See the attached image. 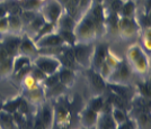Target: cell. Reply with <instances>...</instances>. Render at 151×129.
Listing matches in <instances>:
<instances>
[{
  "instance_id": "cell-37",
  "label": "cell",
  "mask_w": 151,
  "mask_h": 129,
  "mask_svg": "<svg viewBox=\"0 0 151 129\" xmlns=\"http://www.w3.org/2000/svg\"><path fill=\"white\" fill-rule=\"evenodd\" d=\"M20 100H22V96H20L19 98L14 99V100H10V101L6 102L5 105H2L1 107H0V109L4 111H7V112H9V113H14L15 111L18 110Z\"/></svg>"
},
{
  "instance_id": "cell-12",
  "label": "cell",
  "mask_w": 151,
  "mask_h": 129,
  "mask_svg": "<svg viewBox=\"0 0 151 129\" xmlns=\"http://www.w3.org/2000/svg\"><path fill=\"white\" fill-rule=\"evenodd\" d=\"M18 54L28 56V57H31L32 60H34L38 55L37 46L35 45V42L33 41L32 37H29L26 34H24L22 36V42H20V45H19Z\"/></svg>"
},
{
  "instance_id": "cell-55",
  "label": "cell",
  "mask_w": 151,
  "mask_h": 129,
  "mask_svg": "<svg viewBox=\"0 0 151 129\" xmlns=\"http://www.w3.org/2000/svg\"><path fill=\"white\" fill-rule=\"evenodd\" d=\"M16 1H18V2H22V1H23V0H16Z\"/></svg>"
},
{
  "instance_id": "cell-5",
  "label": "cell",
  "mask_w": 151,
  "mask_h": 129,
  "mask_svg": "<svg viewBox=\"0 0 151 129\" xmlns=\"http://www.w3.org/2000/svg\"><path fill=\"white\" fill-rule=\"evenodd\" d=\"M131 76H132V68L130 66L129 62H126L125 60H121L119 65L113 68V72L107 81L109 83L124 84L131 79Z\"/></svg>"
},
{
  "instance_id": "cell-45",
  "label": "cell",
  "mask_w": 151,
  "mask_h": 129,
  "mask_svg": "<svg viewBox=\"0 0 151 129\" xmlns=\"http://www.w3.org/2000/svg\"><path fill=\"white\" fill-rule=\"evenodd\" d=\"M31 75L35 79V80L37 81L40 84H42V82L44 81V79L46 78V74L41 70V68H36L35 65H33V68H32V71H31Z\"/></svg>"
},
{
  "instance_id": "cell-54",
  "label": "cell",
  "mask_w": 151,
  "mask_h": 129,
  "mask_svg": "<svg viewBox=\"0 0 151 129\" xmlns=\"http://www.w3.org/2000/svg\"><path fill=\"white\" fill-rule=\"evenodd\" d=\"M93 2H95V4H103V0H93Z\"/></svg>"
},
{
  "instance_id": "cell-50",
  "label": "cell",
  "mask_w": 151,
  "mask_h": 129,
  "mask_svg": "<svg viewBox=\"0 0 151 129\" xmlns=\"http://www.w3.org/2000/svg\"><path fill=\"white\" fill-rule=\"evenodd\" d=\"M8 57H10V56L8 55V53H7V51L5 49V47L2 46V44L0 43V63L2 61H5Z\"/></svg>"
},
{
  "instance_id": "cell-46",
  "label": "cell",
  "mask_w": 151,
  "mask_h": 129,
  "mask_svg": "<svg viewBox=\"0 0 151 129\" xmlns=\"http://www.w3.org/2000/svg\"><path fill=\"white\" fill-rule=\"evenodd\" d=\"M112 72H113V68H111L105 61L101 63V65L99 66V68H98V73L101 74V76H103L106 81L108 80V78L111 76Z\"/></svg>"
},
{
  "instance_id": "cell-21",
  "label": "cell",
  "mask_w": 151,
  "mask_h": 129,
  "mask_svg": "<svg viewBox=\"0 0 151 129\" xmlns=\"http://www.w3.org/2000/svg\"><path fill=\"white\" fill-rule=\"evenodd\" d=\"M77 20H76L71 15H69L65 10H63L61 16L59 17L57 21V29H69V31H75Z\"/></svg>"
},
{
  "instance_id": "cell-57",
  "label": "cell",
  "mask_w": 151,
  "mask_h": 129,
  "mask_svg": "<svg viewBox=\"0 0 151 129\" xmlns=\"http://www.w3.org/2000/svg\"><path fill=\"white\" fill-rule=\"evenodd\" d=\"M0 1H1V0H0Z\"/></svg>"
},
{
  "instance_id": "cell-39",
  "label": "cell",
  "mask_w": 151,
  "mask_h": 129,
  "mask_svg": "<svg viewBox=\"0 0 151 129\" xmlns=\"http://www.w3.org/2000/svg\"><path fill=\"white\" fill-rule=\"evenodd\" d=\"M121 60H122V58H120L119 56L115 55L111 49H108V52H107V54H106V57H105V62H106L111 68H116V66L119 65V63L121 62Z\"/></svg>"
},
{
  "instance_id": "cell-1",
  "label": "cell",
  "mask_w": 151,
  "mask_h": 129,
  "mask_svg": "<svg viewBox=\"0 0 151 129\" xmlns=\"http://www.w3.org/2000/svg\"><path fill=\"white\" fill-rule=\"evenodd\" d=\"M73 31L77 36V41L80 43H89L93 42L95 38H97L96 27L89 10H87L78 19Z\"/></svg>"
},
{
  "instance_id": "cell-7",
  "label": "cell",
  "mask_w": 151,
  "mask_h": 129,
  "mask_svg": "<svg viewBox=\"0 0 151 129\" xmlns=\"http://www.w3.org/2000/svg\"><path fill=\"white\" fill-rule=\"evenodd\" d=\"M88 10L90 12V15H91V18L94 20L97 37L104 36L105 33H106V28H105V9H104V6L101 4H95V2H93Z\"/></svg>"
},
{
  "instance_id": "cell-25",
  "label": "cell",
  "mask_w": 151,
  "mask_h": 129,
  "mask_svg": "<svg viewBox=\"0 0 151 129\" xmlns=\"http://www.w3.org/2000/svg\"><path fill=\"white\" fill-rule=\"evenodd\" d=\"M67 86L61 82H58L57 84L50 86V88H44V94L45 99L46 98H58L61 97L64 91H65Z\"/></svg>"
},
{
  "instance_id": "cell-9",
  "label": "cell",
  "mask_w": 151,
  "mask_h": 129,
  "mask_svg": "<svg viewBox=\"0 0 151 129\" xmlns=\"http://www.w3.org/2000/svg\"><path fill=\"white\" fill-rule=\"evenodd\" d=\"M87 79H88L90 90H91L94 96H99V94H103L105 92L107 81L98 73V71L89 68L87 70Z\"/></svg>"
},
{
  "instance_id": "cell-26",
  "label": "cell",
  "mask_w": 151,
  "mask_h": 129,
  "mask_svg": "<svg viewBox=\"0 0 151 129\" xmlns=\"http://www.w3.org/2000/svg\"><path fill=\"white\" fill-rule=\"evenodd\" d=\"M135 2L134 0H124L119 12L120 17H135Z\"/></svg>"
},
{
  "instance_id": "cell-23",
  "label": "cell",
  "mask_w": 151,
  "mask_h": 129,
  "mask_svg": "<svg viewBox=\"0 0 151 129\" xmlns=\"http://www.w3.org/2000/svg\"><path fill=\"white\" fill-rule=\"evenodd\" d=\"M7 18H8V33H12V34H18L23 31L24 28V24L22 21V19L18 15H10L8 14L7 15Z\"/></svg>"
},
{
  "instance_id": "cell-30",
  "label": "cell",
  "mask_w": 151,
  "mask_h": 129,
  "mask_svg": "<svg viewBox=\"0 0 151 129\" xmlns=\"http://www.w3.org/2000/svg\"><path fill=\"white\" fill-rule=\"evenodd\" d=\"M14 57H8L0 63V79H5L13 74Z\"/></svg>"
},
{
  "instance_id": "cell-3",
  "label": "cell",
  "mask_w": 151,
  "mask_h": 129,
  "mask_svg": "<svg viewBox=\"0 0 151 129\" xmlns=\"http://www.w3.org/2000/svg\"><path fill=\"white\" fill-rule=\"evenodd\" d=\"M72 47V52L75 55L76 62L79 66H82L85 68H89L91 66V57L94 53L95 45L93 42L89 43H76Z\"/></svg>"
},
{
  "instance_id": "cell-36",
  "label": "cell",
  "mask_w": 151,
  "mask_h": 129,
  "mask_svg": "<svg viewBox=\"0 0 151 129\" xmlns=\"http://www.w3.org/2000/svg\"><path fill=\"white\" fill-rule=\"evenodd\" d=\"M20 84L23 86L24 90H34V89H36V88H38V86H41L37 81L32 76L31 73L27 74L25 78L20 81Z\"/></svg>"
},
{
  "instance_id": "cell-18",
  "label": "cell",
  "mask_w": 151,
  "mask_h": 129,
  "mask_svg": "<svg viewBox=\"0 0 151 129\" xmlns=\"http://www.w3.org/2000/svg\"><path fill=\"white\" fill-rule=\"evenodd\" d=\"M98 117V112L90 109L89 107H86L80 113V123L85 128H94L96 126Z\"/></svg>"
},
{
  "instance_id": "cell-38",
  "label": "cell",
  "mask_w": 151,
  "mask_h": 129,
  "mask_svg": "<svg viewBox=\"0 0 151 129\" xmlns=\"http://www.w3.org/2000/svg\"><path fill=\"white\" fill-rule=\"evenodd\" d=\"M32 68H33V63H32V64H28V65H26V66H24V68H22L20 70H18L17 72H15V73L12 74L13 79L15 81H17V82H19V83H20V81L23 80V79L25 78L27 74L31 73Z\"/></svg>"
},
{
  "instance_id": "cell-31",
  "label": "cell",
  "mask_w": 151,
  "mask_h": 129,
  "mask_svg": "<svg viewBox=\"0 0 151 129\" xmlns=\"http://www.w3.org/2000/svg\"><path fill=\"white\" fill-rule=\"evenodd\" d=\"M32 60L31 57L26 55H22V54H18L14 57V64H13V73L17 72L18 70H20L22 68H24L28 64H32Z\"/></svg>"
},
{
  "instance_id": "cell-49",
  "label": "cell",
  "mask_w": 151,
  "mask_h": 129,
  "mask_svg": "<svg viewBox=\"0 0 151 129\" xmlns=\"http://www.w3.org/2000/svg\"><path fill=\"white\" fill-rule=\"evenodd\" d=\"M143 51H147L148 54H150L151 51V38H147V37H143Z\"/></svg>"
},
{
  "instance_id": "cell-29",
  "label": "cell",
  "mask_w": 151,
  "mask_h": 129,
  "mask_svg": "<svg viewBox=\"0 0 151 129\" xmlns=\"http://www.w3.org/2000/svg\"><path fill=\"white\" fill-rule=\"evenodd\" d=\"M0 127L1 128H16V125L14 121L13 113H9L7 111L0 109Z\"/></svg>"
},
{
  "instance_id": "cell-27",
  "label": "cell",
  "mask_w": 151,
  "mask_h": 129,
  "mask_svg": "<svg viewBox=\"0 0 151 129\" xmlns=\"http://www.w3.org/2000/svg\"><path fill=\"white\" fill-rule=\"evenodd\" d=\"M58 34L61 36L63 43L68 46H73L76 43H78L77 36H76L75 31H69V29H57Z\"/></svg>"
},
{
  "instance_id": "cell-44",
  "label": "cell",
  "mask_w": 151,
  "mask_h": 129,
  "mask_svg": "<svg viewBox=\"0 0 151 129\" xmlns=\"http://www.w3.org/2000/svg\"><path fill=\"white\" fill-rule=\"evenodd\" d=\"M93 4V0H79L78 2V19L88 10Z\"/></svg>"
},
{
  "instance_id": "cell-28",
  "label": "cell",
  "mask_w": 151,
  "mask_h": 129,
  "mask_svg": "<svg viewBox=\"0 0 151 129\" xmlns=\"http://www.w3.org/2000/svg\"><path fill=\"white\" fill-rule=\"evenodd\" d=\"M53 31H57V24L50 23V21H45L44 25L40 28V31L33 36V41L36 42L41 37H43L44 35H47V34H50V33H53Z\"/></svg>"
},
{
  "instance_id": "cell-16",
  "label": "cell",
  "mask_w": 151,
  "mask_h": 129,
  "mask_svg": "<svg viewBox=\"0 0 151 129\" xmlns=\"http://www.w3.org/2000/svg\"><path fill=\"white\" fill-rule=\"evenodd\" d=\"M35 45L37 46V48H42V47H53V46H60V45H65L63 43L61 36L58 34V31H53L47 35H44L37 39L35 42Z\"/></svg>"
},
{
  "instance_id": "cell-34",
  "label": "cell",
  "mask_w": 151,
  "mask_h": 129,
  "mask_svg": "<svg viewBox=\"0 0 151 129\" xmlns=\"http://www.w3.org/2000/svg\"><path fill=\"white\" fill-rule=\"evenodd\" d=\"M20 6L25 10H33L38 12L43 6V2L40 0H23L20 2Z\"/></svg>"
},
{
  "instance_id": "cell-47",
  "label": "cell",
  "mask_w": 151,
  "mask_h": 129,
  "mask_svg": "<svg viewBox=\"0 0 151 129\" xmlns=\"http://www.w3.org/2000/svg\"><path fill=\"white\" fill-rule=\"evenodd\" d=\"M138 126H137V123H135V120H132V119H130V118L127 117L124 123H122L120 126H117V128L119 129H133V128H137Z\"/></svg>"
},
{
  "instance_id": "cell-22",
  "label": "cell",
  "mask_w": 151,
  "mask_h": 129,
  "mask_svg": "<svg viewBox=\"0 0 151 129\" xmlns=\"http://www.w3.org/2000/svg\"><path fill=\"white\" fill-rule=\"evenodd\" d=\"M58 74H59L60 82L63 83L67 88L71 86V84L76 80V71L75 70H71V68L61 66V68H59V71H58Z\"/></svg>"
},
{
  "instance_id": "cell-24",
  "label": "cell",
  "mask_w": 151,
  "mask_h": 129,
  "mask_svg": "<svg viewBox=\"0 0 151 129\" xmlns=\"http://www.w3.org/2000/svg\"><path fill=\"white\" fill-rule=\"evenodd\" d=\"M119 15L105 12V28L111 34H119Z\"/></svg>"
},
{
  "instance_id": "cell-20",
  "label": "cell",
  "mask_w": 151,
  "mask_h": 129,
  "mask_svg": "<svg viewBox=\"0 0 151 129\" xmlns=\"http://www.w3.org/2000/svg\"><path fill=\"white\" fill-rule=\"evenodd\" d=\"M46 21L45 20V18L43 17V15L41 14V12L38 11L37 15L34 17V19L33 20H31L28 24L26 25V35H28L29 37H32L33 38V36L37 33L38 31H40V28L44 25V23Z\"/></svg>"
},
{
  "instance_id": "cell-2",
  "label": "cell",
  "mask_w": 151,
  "mask_h": 129,
  "mask_svg": "<svg viewBox=\"0 0 151 129\" xmlns=\"http://www.w3.org/2000/svg\"><path fill=\"white\" fill-rule=\"evenodd\" d=\"M127 62L133 71L145 74L149 71V55L139 45H132L127 49Z\"/></svg>"
},
{
  "instance_id": "cell-51",
  "label": "cell",
  "mask_w": 151,
  "mask_h": 129,
  "mask_svg": "<svg viewBox=\"0 0 151 129\" xmlns=\"http://www.w3.org/2000/svg\"><path fill=\"white\" fill-rule=\"evenodd\" d=\"M8 15V10H7V7L5 1H0V18L5 17Z\"/></svg>"
},
{
  "instance_id": "cell-42",
  "label": "cell",
  "mask_w": 151,
  "mask_h": 129,
  "mask_svg": "<svg viewBox=\"0 0 151 129\" xmlns=\"http://www.w3.org/2000/svg\"><path fill=\"white\" fill-rule=\"evenodd\" d=\"M58 82H60V79H59L58 72H55V73H53V74L46 75V78L44 79V81L42 82V86H43V88H50V86L57 84Z\"/></svg>"
},
{
  "instance_id": "cell-14",
  "label": "cell",
  "mask_w": 151,
  "mask_h": 129,
  "mask_svg": "<svg viewBox=\"0 0 151 129\" xmlns=\"http://www.w3.org/2000/svg\"><path fill=\"white\" fill-rule=\"evenodd\" d=\"M58 60L61 63V66H64V68H71V70H78L79 65L77 64L75 58V55H73V52H72V47L71 46H65V48L63 49L62 52L59 54V55L55 56Z\"/></svg>"
},
{
  "instance_id": "cell-32",
  "label": "cell",
  "mask_w": 151,
  "mask_h": 129,
  "mask_svg": "<svg viewBox=\"0 0 151 129\" xmlns=\"http://www.w3.org/2000/svg\"><path fill=\"white\" fill-rule=\"evenodd\" d=\"M65 46L67 45H60V46H53V47H42V48H37V53L38 55L57 56L65 48Z\"/></svg>"
},
{
  "instance_id": "cell-17",
  "label": "cell",
  "mask_w": 151,
  "mask_h": 129,
  "mask_svg": "<svg viewBox=\"0 0 151 129\" xmlns=\"http://www.w3.org/2000/svg\"><path fill=\"white\" fill-rule=\"evenodd\" d=\"M24 98L35 105H40L41 103H43L45 101V94H44V88L43 86H41L34 89V90H24L23 94Z\"/></svg>"
},
{
  "instance_id": "cell-53",
  "label": "cell",
  "mask_w": 151,
  "mask_h": 129,
  "mask_svg": "<svg viewBox=\"0 0 151 129\" xmlns=\"http://www.w3.org/2000/svg\"><path fill=\"white\" fill-rule=\"evenodd\" d=\"M58 1H59V2H60L62 6H64V5L67 4V1H68V0H58Z\"/></svg>"
},
{
  "instance_id": "cell-41",
  "label": "cell",
  "mask_w": 151,
  "mask_h": 129,
  "mask_svg": "<svg viewBox=\"0 0 151 129\" xmlns=\"http://www.w3.org/2000/svg\"><path fill=\"white\" fill-rule=\"evenodd\" d=\"M137 89H138V93L140 97L145 99L150 98V86L149 83H145V82H140L137 84Z\"/></svg>"
},
{
  "instance_id": "cell-56",
  "label": "cell",
  "mask_w": 151,
  "mask_h": 129,
  "mask_svg": "<svg viewBox=\"0 0 151 129\" xmlns=\"http://www.w3.org/2000/svg\"><path fill=\"white\" fill-rule=\"evenodd\" d=\"M40 1H42V2H45V1H46V0H40Z\"/></svg>"
},
{
  "instance_id": "cell-35",
  "label": "cell",
  "mask_w": 151,
  "mask_h": 129,
  "mask_svg": "<svg viewBox=\"0 0 151 129\" xmlns=\"http://www.w3.org/2000/svg\"><path fill=\"white\" fill-rule=\"evenodd\" d=\"M104 103H105V98L103 97V94H99V96H94V98L89 101L88 107L99 113L104 107Z\"/></svg>"
},
{
  "instance_id": "cell-40",
  "label": "cell",
  "mask_w": 151,
  "mask_h": 129,
  "mask_svg": "<svg viewBox=\"0 0 151 129\" xmlns=\"http://www.w3.org/2000/svg\"><path fill=\"white\" fill-rule=\"evenodd\" d=\"M137 21H138L140 28H142V29H149L150 28V12H145L141 16H139L138 18H137Z\"/></svg>"
},
{
  "instance_id": "cell-48",
  "label": "cell",
  "mask_w": 151,
  "mask_h": 129,
  "mask_svg": "<svg viewBox=\"0 0 151 129\" xmlns=\"http://www.w3.org/2000/svg\"><path fill=\"white\" fill-rule=\"evenodd\" d=\"M8 33V18L7 16L0 18V35Z\"/></svg>"
},
{
  "instance_id": "cell-10",
  "label": "cell",
  "mask_w": 151,
  "mask_h": 129,
  "mask_svg": "<svg viewBox=\"0 0 151 129\" xmlns=\"http://www.w3.org/2000/svg\"><path fill=\"white\" fill-rule=\"evenodd\" d=\"M20 42H22V36L18 34H12V33H6L1 35V39H0V43L2 44V46L5 47L10 57H15L16 55H18Z\"/></svg>"
},
{
  "instance_id": "cell-8",
  "label": "cell",
  "mask_w": 151,
  "mask_h": 129,
  "mask_svg": "<svg viewBox=\"0 0 151 129\" xmlns=\"http://www.w3.org/2000/svg\"><path fill=\"white\" fill-rule=\"evenodd\" d=\"M141 28L135 17H120L119 18V34L124 38H132Z\"/></svg>"
},
{
  "instance_id": "cell-43",
  "label": "cell",
  "mask_w": 151,
  "mask_h": 129,
  "mask_svg": "<svg viewBox=\"0 0 151 129\" xmlns=\"http://www.w3.org/2000/svg\"><path fill=\"white\" fill-rule=\"evenodd\" d=\"M37 15V11H33V10H25V9H23L22 12H20V15H19V17L22 19V21H23V24L24 26L28 24L31 20L34 19V17Z\"/></svg>"
},
{
  "instance_id": "cell-11",
  "label": "cell",
  "mask_w": 151,
  "mask_h": 129,
  "mask_svg": "<svg viewBox=\"0 0 151 129\" xmlns=\"http://www.w3.org/2000/svg\"><path fill=\"white\" fill-rule=\"evenodd\" d=\"M70 110L64 103L57 102L53 105V127H63L70 123Z\"/></svg>"
},
{
  "instance_id": "cell-13",
  "label": "cell",
  "mask_w": 151,
  "mask_h": 129,
  "mask_svg": "<svg viewBox=\"0 0 151 129\" xmlns=\"http://www.w3.org/2000/svg\"><path fill=\"white\" fill-rule=\"evenodd\" d=\"M109 49V44L108 43H99L95 45L94 53H93V57H91V66L90 68L98 71L101 63L105 61L106 54Z\"/></svg>"
},
{
  "instance_id": "cell-15",
  "label": "cell",
  "mask_w": 151,
  "mask_h": 129,
  "mask_svg": "<svg viewBox=\"0 0 151 129\" xmlns=\"http://www.w3.org/2000/svg\"><path fill=\"white\" fill-rule=\"evenodd\" d=\"M41 107L37 108V116L43 125L45 126V128H51L53 127V105H51L47 102H43L41 103Z\"/></svg>"
},
{
  "instance_id": "cell-19",
  "label": "cell",
  "mask_w": 151,
  "mask_h": 129,
  "mask_svg": "<svg viewBox=\"0 0 151 129\" xmlns=\"http://www.w3.org/2000/svg\"><path fill=\"white\" fill-rule=\"evenodd\" d=\"M95 127L99 129H116L117 125L114 121L111 112H99Z\"/></svg>"
},
{
  "instance_id": "cell-4",
  "label": "cell",
  "mask_w": 151,
  "mask_h": 129,
  "mask_svg": "<svg viewBox=\"0 0 151 129\" xmlns=\"http://www.w3.org/2000/svg\"><path fill=\"white\" fill-rule=\"evenodd\" d=\"M32 63L36 68H41L46 75L55 73L59 71V68H61V63L55 56L37 55L33 60Z\"/></svg>"
},
{
  "instance_id": "cell-6",
  "label": "cell",
  "mask_w": 151,
  "mask_h": 129,
  "mask_svg": "<svg viewBox=\"0 0 151 129\" xmlns=\"http://www.w3.org/2000/svg\"><path fill=\"white\" fill-rule=\"evenodd\" d=\"M63 10L64 8L58 0H46L45 2H43V6L40 12L43 15L46 21L57 24L58 19L61 16Z\"/></svg>"
},
{
  "instance_id": "cell-33",
  "label": "cell",
  "mask_w": 151,
  "mask_h": 129,
  "mask_svg": "<svg viewBox=\"0 0 151 129\" xmlns=\"http://www.w3.org/2000/svg\"><path fill=\"white\" fill-rule=\"evenodd\" d=\"M111 115H112L114 121H115V123H116L117 126H120L122 123H124L126 119H127V117H129L126 111L122 110V109L117 108V107H113V108H112Z\"/></svg>"
},
{
  "instance_id": "cell-52",
  "label": "cell",
  "mask_w": 151,
  "mask_h": 129,
  "mask_svg": "<svg viewBox=\"0 0 151 129\" xmlns=\"http://www.w3.org/2000/svg\"><path fill=\"white\" fill-rule=\"evenodd\" d=\"M113 1H115V0H103V4H101V5L104 7H106V6H108L111 2H113Z\"/></svg>"
}]
</instances>
